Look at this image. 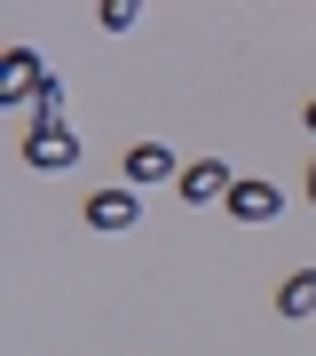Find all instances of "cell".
I'll return each instance as SVG.
<instances>
[{"label":"cell","mask_w":316,"mask_h":356,"mask_svg":"<svg viewBox=\"0 0 316 356\" xmlns=\"http://www.w3.org/2000/svg\"><path fill=\"white\" fill-rule=\"evenodd\" d=\"M56 88V79H48V64H40V56L32 48H8V56H0V103H40V95H48Z\"/></svg>","instance_id":"7a4b0ae2"},{"label":"cell","mask_w":316,"mask_h":356,"mask_svg":"<svg viewBox=\"0 0 316 356\" xmlns=\"http://www.w3.org/2000/svg\"><path fill=\"white\" fill-rule=\"evenodd\" d=\"M135 16H142L135 0H103V8H95V24H103V32H126V24H135Z\"/></svg>","instance_id":"ba28073f"},{"label":"cell","mask_w":316,"mask_h":356,"mask_svg":"<svg viewBox=\"0 0 316 356\" xmlns=\"http://www.w3.org/2000/svg\"><path fill=\"white\" fill-rule=\"evenodd\" d=\"M301 119H308V135H316V95H308V111H301Z\"/></svg>","instance_id":"9c48e42d"},{"label":"cell","mask_w":316,"mask_h":356,"mask_svg":"<svg viewBox=\"0 0 316 356\" xmlns=\"http://www.w3.org/2000/svg\"><path fill=\"white\" fill-rule=\"evenodd\" d=\"M72 159H79V135H72V119H63V88H48V95H40L32 135H24V166L56 175V166H72Z\"/></svg>","instance_id":"6da1fadb"},{"label":"cell","mask_w":316,"mask_h":356,"mask_svg":"<svg viewBox=\"0 0 316 356\" xmlns=\"http://www.w3.org/2000/svg\"><path fill=\"white\" fill-rule=\"evenodd\" d=\"M277 309L285 317H316V269H292V277L277 285Z\"/></svg>","instance_id":"52a82bcc"},{"label":"cell","mask_w":316,"mask_h":356,"mask_svg":"<svg viewBox=\"0 0 316 356\" xmlns=\"http://www.w3.org/2000/svg\"><path fill=\"white\" fill-rule=\"evenodd\" d=\"M229 214H238V222H277L285 198L269 191V182H238V191H229Z\"/></svg>","instance_id":"8992f818"},{"label":"cell","mask_w":316,"mask_h":356,"mask_svg":"<svg viewBox=\"0 0 316 356\" xmlns=\"http://www.w3.org/2000/svg\"><path fill=\"white\" fill-rule=\"evenodd\" d=\"M229 191H238V182H229L222 159H190V166H182V198H190V206H229Z\"/></svg>","instance_id":"3957f363"},{"label":"cell","mask_w":316,"mask_h":356,"mask_svg":"<svg viewBox=\"0 0 316 356\" xmlns=\"http://www.w3.org/2000/svg\"><path fill=\"white\" fill-rule=\"evenodd\" d=\"M88 222H95V229H135V222H142V198L126 191V182H111V191L88 198Z\"/></svg>","instance_id":"277c9868"},{"label":"cell","mask_w":316,"mask_h":356,"mask_svg":"<svg viewBox=\"0 0 316 356\" xmlns=\"http://www.w3.org/2000/svg\"><path fill=\"white\" fill-rule=\"evenodd\" d=\"M308 206H316V159H308Z\"/></svg>","instance_id":"30bf717a"},{"label":"cell","mask_w":316,"mask_h":356,"mask_svg":"<svg viewBox=\"0 0 316 356\" xmlns=\"http://www.w3.org/2000/svg\"><path fill=\"white\" fill-rule=\"evenodd\" d=\"M142 182H182V166H174L166 143H135L126 151V191H142Z\"/></svg>","instance_id":"5b68a950"}]
</instances>
